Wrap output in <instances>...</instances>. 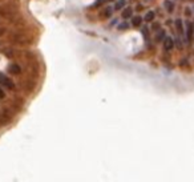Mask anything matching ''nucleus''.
<instances>
[{"label": "nucleus", "instance_id": "obj_11", "mask_svg": "<svg viewBox=\"0 0 194 182\" xmlns=\"http://www.w3.org/2000/svg\"><path fill=\"white\" fill-rule=\"evenodd\" d=\"M113 9L114 8H112V7H107V8L104 9V12H103V16L104 17H111L112 13H113Z\"/></svg>", "mask_w": 194, "mask_h": 182}, {"label": "nucleus", "instance_id": "obj_17", "mask_svg": "<svg viewBox=\"0 0 194 182\" xmlns=\"http://www.w3.org/2000/svg\"><path fill=\"white\" fill-rule=\"evenodd\" d=\"M108 2H114V0H108Z\"/></svg>", "mask_w": 194, "mask_h": 182}, {"label": "nucleus", "instance_id": "obj_2", "mask_svg": "<svg viewBox=\"0 0 194 182\" xmlns=\"http://www.w3.org/2000/svg\"><path fill=\"white\" fill-rule=\"evenodd\" d=\"M194 36V25L190 22L186 23V37H188V41H192Z\"/></svg>", "mask_w": 194, "mask_h": 182}, {"label": "nucleus", "instance_id": "obj_7", "mask_svg": "<svg viewBox=\"0 0 194 182\" xmlns=\"http://www.w3.org/2000/svg\"><path fill=\"white\" fill-rule=\"evenodd\" d=\"M164 5H165V8H166L168 12H173V11H174V3H173L172 0H165Z\"/></svg>", "mask_w": 194, "mask_h": 182}, {"label": "nucleus", "instance_id": "obj_9", "mask_svg": "<svg viewBox=\"0 0 194 182\" xmlns=\"http://www.w3.org/2000/svg\"><path fill=\"white\" fill-rule=\"evenodd\" d=\"M8 69H9V72H11L12 75H19V73H20V66L17 64H11Z\"/></svg>", "mask_w": 194, "mask_h": 182}, {"label": "nucleus", "instance_id": "obj_14", "mask_svg": "<svg viewBox=\"0 0 194 182\" xmlns=\"http://www.w3.org/2000/svg\"><path fill=\"white\" fill-rule=\"evenodd\" d=\"M151 28H153V29H154V31H157V29H160V24H157V23H154V24H153V27H151Z\"/></svg>", "mask_w": 194, "mask_h": 182}, {"label": "nucleus", "instance_id": "obj_3", "mask_svg": "<svg viewBox=\"0 0 194 182\" xmlns=\"http://www.w3.org/2000/svg\"><path fill=\"white\" fill-rule=\"evenodd\" d=\"M173 47H174V40H173L170 36H166L164 39V49L165 51H172Z\"/></svg>", "mask_w": 194, "mask_h": 182}, {"label": "nucleus", "instance_id": "obj_5", "mask_svg": "<svg viewBox=\"0 0 194 182\" xmlns=\"http://www.w3.org/2000/svg\"><path fill=\"white\" fill-rule=\"evenodd\" d=\"M132 15H133V8H132V7H126L124 11H122V17H124V19H130Z\"/></svg>", "mask_w": 194, "mask_h": 182}, {"label": "nucleus", "instance_id": "obj_8", "mask_svg": "<svg viewBox=\"0 0 194 182\" xmlns=\"http://www.w3.org/2000/svg\"><path fill=\"white\" fill-rule=\"evenodd\" d=\"M126 5V0H117V3L114 4V11H120V9H122Z\"/></svg>", "mask_w": 194, "mask_h": 182}, {"label": "nucleus", "instance_id": "obj_15", "mask_svg": "<svg viewBox=\"0 0 194 182\" xmlns=\"http://www.w3.org/2000/svg\"><path fill=\"white\" fill-rule=\"evenodd\" d=\"M103 2H104V0H97V2H96V3H94V4H93V7H98V5H100L101 3H103Z\"/></svg>", "mask_w": 194, "mask_h": 182}, {"label": "nucleus", "instance_id": "obj_1", "mask_svg": "<svg viewBox=\"0 0 194 182\" xmlns=\"http://www.w3.org/2000/svg\"><path fill=\"white\" fill-rule=\"evenodd\" d=\"M0 85H4L9 89H13V83L7 77V76L3 75V73H0Z\"/></svg>", "mask_w": 194, "mask_h": 182}, {"label": "nucleus", "instance_id": "obj_12", "mask_svg": "<svg viewBox=\"0 0 194 182\" xmlns=\"http://www.w3.org/2000/svg\"><path fill=\"white\" fill-rule=\"evenodd\" d=\"M164 39H165V31H160V33L157 35L156 40L157 41H161V40H164Z\"/></svg>", "mask_w": 194, "mask_h": 182}, {"label": "nucleus", "instance_id": "obj_6", "mask_svg": "<svg viewBox=\"0 0 194 182\" xmlns=\"http://www.w3.org/2000/svg\"><path fill=\"white\" fill-rule=\"evenodd\" d=\"M154 17H156V13H154V11H148L145 17H144V20L148 23H151L154 20Z\"/></svg>", "mask_w": 194, "mask_h": 182}, {"label": "nucleus", "instance_id": "obj_10", "mask_svg": "<svg viewBox=\"0 0 194 182\" xmlns=\"http://www.w3.org/2000/svg\"><path fill=\"white\" fill-rule=\"evenodd\" d=\"M141 23H142V17L141 16H136L132 19V25H134V27H140Z\"/></svg>", "mask_w": 194, "mask_h": 182}, {"label": "nucleus", "instance_id": "obj_16", "mask_svg": "<svg viewBox=\"0 0 194 182\" xmlns=\"http://www.w3.org/2000/svg\"><path fill=\"white\" fill-rule=\"evenodd\" d=\"M4 96H5L4 92H3V89L0 88V99H4Z\"/></svg>", "mask_w": 194, "mask_h": 182}, {"label": "nucleus", "instance_id": "obj_13", "mask_svg": "<svg viewBox=\"0 0 194 182\" xmlns=\"http://www.w3.org/2000/svg\"><path fill=\"white\" fill-rule=\"evenodd\" d=\"M128 28H129V24L126 23V22H124V23H121V24H120V25H118V31H122V29H128Z\"/></svg>", "mask_w": 194, "mask_h": 182}, {"label": "nucleus", "instance_id": "obj_4", "mask_svg": "<svg viewBox=\"0 0 194 182\" xmlns=\"http://www.w3.org/2000/svg\"><path fill=\"white\" fill-rule=\"evenodd\" d=\"M175 28H177L178 33L181 35V36H183V35H185V29H183V24H182V20H181V19H177V20H175Z\"/></svg>", "mask_w": 194, "mask_h": 182}]
</instances>
